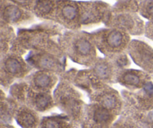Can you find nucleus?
Returning <instances> with one entry per match:
<instances>
[{
  "label": "nucleus",
  "instance_id": "4468645a",
  "mask_svg": "<svg viewBox=\"0 0 153 128\" xmlns=\"http://www.w3.org/2000/svg\"><path fill=\"white\" fill-rule=\"evenodd\" d=\"M40 64L44 68L50 69L55 66V61L51 57L44 56L40 59Z\"/></svg>",
  "mask_w": 153,
  "mask_h": 128
},
{
  "label": "nucleus",
  "instance_id": "f03ea898",
  "mask_svg": "<svg viewBox=\"0 0 153 128\" xmlns=\"http://www.w3.org/2000/svg\"><path fill=\"white\" fill-rule=\"evenodd\" d=\"M18 122L22 127L30 128L35 124V118L32 114L28 112H23L18 116Z\"/></svg>",
  "mask_w": 153,
  "mask_h": 128
},
{
  "label": "nucleus",
  "instance_id": "f257e3e1",
  "mask_svg": "<svg viewBox=\"0 0 153 128\" xmlns=\"http://www.w3.org/2000/svg\"><path fill=\"white\" fill-rule=\"evenodd\" d=\"M4 16L5 19L10 22H16L20 18L21 11L16 6L9 5L4 9Z\"/></svg>",
  "mask_w": 153,
  "mask_h": 128
},
{
  "label": "nucleus",
  "instance_id": "9b49d317",
  "mask_svg": "<svg viewBox=\"0 0 153 128\" xmlns=\"http://www.w3.org/2000/svg\"><path fill=\"white\" fill-rule=\"evenodd\" d=\"M36 6L37 10L42 13H48L52 7V4L49 0H38Z\"/></svg>",
  "mask_w": 153,
  "mask_h": 128
},
{
  "label": "nucleus",
  "instance_id": "f3484780",
  "mask_svg": "<svg viewBox=\"0 0 153 128\" xmlns=\"http://www.w3.org/2000/svg\"><path fill=\"white\" fill-rule=\"evenodd\" d=\"M152 128H153V127H152Z\"/></svg>",
  "mask_w": 153,
  "mask_h": 128
},
{
  "label": "nucleus",
  "instance_id": "f8f14e48",
  "mask_svg": "<svg viewBox=\"0 0 153 128\" xmlns=\"http://www.w3.org/2000/svg\"><path fill=\"white\" fill-rule=\"evenodd\" d=\"M102 103L105 108L111 109L114 107L117 103V100L114 96L111 94H107L102 97Z\"/></svg>",
  "mask_w": 153,
  "mask_h": 128
},
{
  "label": "nucleus",
  "instance_id": "423d86ee",
  "mask_svg": "<svg viewBox=\"0 0 153 128\" xmlns=\"http://www.w3.org/2000/svg\"><path fill=\"white\" fill-rule=\"evenodd\" d=\"M123 83L130 85H137L140 82V76L134 72H127L122 77Z\"/></svg>",
  "mask_w": 153,
  "mask_h": 128
},
{
  "label": "nucleus",
  "instance_id": "7ed1b4c3",
  "mask_svg": "<svg viewBox=\"0 0 153 128\" xmlns=\"http://www.w3.org/2000/svg\"><path fill=\"white\" fill-rule=\"evenodd\" d=\"M4 67L8 73L16 74L22 70V64L16 58H7L4 62Z\"/></svg>",
  "mask_w": 153,
  "mask_h": 128
},
{
  "label": "nucleus",
  "instance_id": "2eb2a0df",
  "mask_svg": "<svg viewBox=\"0 0 153 128\" xmlns=\"http://www.w3.org/2000/svg\"><path fill=\"white\" fill-rule=\"evenodd\" d=\"M97 70L98 73L101 76H106L108 73V69L106 67L105 64H100L99 67H97Z\"/></svg>",
  "mask_w": 153,
  "mask_h": 128
},
{
  "label": "nucleus",
  "instance_id": "ddd939ff",
  "mask_svg": "<svg viewBox=\"0 0 153 128\" xmlns=\"http://www.w3.org/2000/svg\"><path fill=\"white\" fill-rule=\"evenodd\" d=\"M43 128H61V124L55 118H48L43 123Z\"/></svg>",
  "mask_w": 153,
  "mask_h": 128
},
{
  "label": "nucleus",
  "instance_id": "dca6fc26",
  "mask_svg": "<svg viewBox=\"0 0 153 128\" xmlns=\"http://www.w3.org/2000/svg\"><path fill=\"white\" fill-rule=\"evenodd\" d=\"M147 12L149 13V15L153 16V1L150 2L147 7Z\"/></svg>",
  "mask_w": 153,
  "mask_h": 128
},
{
  "label": "nucleus",
  "instance_id": "0eeeda50",
  "mask_svg": "<svg viewBox=\"0 0 153 128\" xmlns=\"http://www.w3.org/2000/svg\"><path fill=\"white\" fill-rule=\"evenodd\" d=\"M94 118L97 122H106L110 118V114L106 108H98L95 110Z\"/></svg>",
  "mask_w": 153,
  "mask_h": 128
},
{
  "label": "nucleus",
  "instance_id": "20e7f679",
  "mask_svg": "<svg viewBox=\"0 0 153 128\" xmlns=\"http://www.w3.org/2000/svg\"><path fill=\"white\" fill-rule=\"evenodd\" d=\"M107 42L111 47H119L123 43V34L118 31H111L108 35Z\"/></svg>",
  "mask_w": 153,
  "mask_h": 128
},
{
  "label": "nucleus",
  "instance_id": "39448f33",
  "mask_svg": "<svg viewBox=\"0 0 153 128\" xmlns=\"http://www.w3.org/2000/svg\"><path fill=\"white\" fill-rule=\"evenodd\" d=\"M76 49L80 55H87L91 52L92 46L86 39H79L76 43Z\"/></svg>",
  "mask_w": 153,
  "mask_h": 128
},
{
  "label": "nucleus",
  "instance_id": "1a4fd4ad",
  "mask_svg": "<svg viewBox=\"0 0 153 128\" xmlns=\"http://www.w3.org/2000/svg\"><path fill=\"white\" fill-rule=\"evenodd\" d=\"M50 97L46 94H39L35 98L36 106L40 110L46 109L50 104Z\"/></svg>",
  "mask_w": 153,
  "mask_h": 128
},
{
  "label": "nucleus",
  "instance_id": "6e6552de",
  "mask_svg": "<svg viewBox=\"0 0 153 128\" xmlns=\"http://www.w3.org/2000/svg\"><path fill=\"white\" fill-rule=\"evenodd\" d=\"M34 82L36 86L38 87V88H46L50 84L51 79L47 74L40 73L36 75Z\"/></svg>",
  "mask_w": 153,
  "mask_h": 128
},
{
  "label": "nucleus",
  "instance_id": "9d476101",
  "mask_svg": "<svg viewBox=\"0 0 153 128\" xmlns=\"http://www.w3.org/2000/svg\"><path fill=\"white\" fill-rule=\"evenodd\" d=\"M62 14L67 19L69 20H73L76 17L78 14V10L75 6L71 4H67L65 5L62 9Z\"/></svg>",
  "mask_w": 153,
  "mask_h": 128
}]
</instances>
